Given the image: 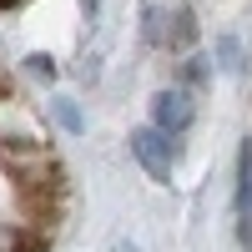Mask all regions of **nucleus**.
<instances>
[{
	"mask_svg": "<svg viewBox=\"0 0 252 252\" xmlns=\"http://www.w3.org/2000/svg\"><path fill=\"white\" fill-rule=\"evenodd\" d=\"M126 146H131V161H136V166H141V172L152 177L157 187H172V182H177L182 136H166V131H157V126L146 121V126H131Z\"/></svg>",
	"mask_w": 252,
	"mask_h": 252,
	"instance_id": "f257e3e1",
	"label": "nucleus"
},
{
	"mask_svg": "<svg viewBox=\"0 0 252 252\" xmlns=\"http://www.w3.org/2000/svg\"><path fill=\"white\" fill-rule=\"evenodd\" d=\"M152 126L157 131H166V136H187L197 126V96L187 91V86H161L157 96H152Z\"/></svg>",
	"mask_w": 252,
	"mask_h": 252,
	"instance_id": "f03ea898",
	"label": "nucleus"
},
{
	"mask_svg": "<svg viewBox=\"0 0 252 252\" xmlns=\"http://www.w3.org/2000/svg\"><path fill=\"white\" fill-rule=\"evenodd\" d=\"M0 146H46V126L20 96H0Z\"/></svg>",
	"mask_w": 252,
	"mask_h": 252,
	"instance_id": "7ed1b4c3",
	"label": "nucleus"
},
{
	"mask_svg": "<svg viewBox=\"0 0 252 252\" xmlns=\"http://www.w3.org/2000/svg\"><path fill=\"white\" fill-rule=\"evenodd\" d=\"M161 51H172V56H192L197 51V15L187 10V5L172 10V20H166V46Z\"/></svg>",
	"mask_w": 252,
	"mask_h": 252,
	"instance_id": "20e7f679",
	"label": "nucleus"
},
{
	"mask_svg": "<svg viewBox=\"0 0 252 252\" xmlns=\"http://www.w3.org/2000/svg\"><path fill=\"white\" fill-rule=\"evenodd\" d=\"M46 116H51V126H61L66 136H81V131H86V111H81L76 96H51V101H46Z\"/></svg>",
	"mask_w": 252,
	"mask_h": 252,
	"instance_id": "39448f33",
	"label": "nucleus"
},
{
	"mask_svg": "<svg viewBox=\"0 0 252 252\" xmlns=\"http://www.w3.org/2000/svg\"><path fill=\"white\" fill-rule=\"evenodd\" d=\"M177 86H187V91H202V86H212V56H202V51H192V56H182L177 61Z\"/></svg>",
	"mask_w": 252,
	"mask_h": 252,
	"instance_id": "423d86ee",
	"label": "nucleus"
},
{
	"mask_svg": "<svg viewBox=\"0 0 252 252\" xmlns=\"http://www.w3.org/2000/svg\"><path fill=\"white\" fill-rule=\"evenodd\" d=\"M166 20H172V10L161 0H146L141 5V46H152V51L166 46Z\"/></svg>",
	"mask_w": 252,
	"mask_h": 252,
	"instance_id": "0eeeda50",
	"label": "nucleus"
},
{
	"mask_svg": "<svg viewBox=\"0 0 252 252\" xmlns=\"http://www.w3.org/2000/svg\"><path fill=\"white\" fill-rule=\"evenodd\" d=\"M212 71L242 76V40H237V35H217V40H212Z\"/></svg>",
	"mask_w": 252,
	"mask_h": 252,
	"instance_id": "6e6552de",
	"label": "nucleus"
},
{
	"mask_svg": "<svg viewBox=\"0 0 252 252\" xmlns=\"http://www.w3.org/2000/svg\"><path fill=\"white\" fill-rule=\"evenodd\" d=\"M26 76H31V81H40V86H51V81L61 76V66H56V56L31 51V56H26Z\"/></svg>",
	"mask_w": 252,
	"mask_h": 252,
	"instance_id": "1a4fd4ad",
	"label": "nucleus"
},
{
	"mask_svg": "<svg viewBox=\"0 0 252 252\" xmlns=\"http://www.w3.org/2000/svg\"><path fill=\"white\" fill-rule=\"evenodd\" d=\"M252 192V136H242V146H237V202Z\"/></svg>",
	"mask_w": 252,
	"mask_h": 252,
	"instance_id": "9d476101",
	"label": "nucleus"
},
{
	"mask_svg": "<svg viewBox=\"0 0 252 252\" xmlns=\"http://www.w3.org/2000/svg\"><path fill=\"white\" fill-rule=\"evenodd\" d=\"M0 252H31L26 232H20L15 222H0Z\"/></svg>",
	"mask_w": 252,
	"mask_h": 252,
	"instance_id": "9b49d317",
	"label": "nucleus"
},
{
	"mask_svg": "<svg viewBox=\"0 0 252 252\" xmlns=\"http://www.w3.org/2000/svg\"><path fill=\"white\" fill-rule=\"evenodd\" d=\"M101 76V56H86V61H81V81H96Z\"/></svg>",
	"mask_w": 252,
	"mask_h": 252,
	"instance_id": "f8f14e48",
	"label": "nucleus"
},
{
	"mask_svg": "<svg viewBox=\"0 0 252 252\" xmlns=\"http://www.w3.org/2000/svg\"><path fill=\"white\" fill-rule=\"evenodd\" d=\"M81 10H86V20H96L101 15V0H81Z\"/></svg>",
	"mask_w": 252,
	"mask_h": 252,
	"instance_id": "ddd939ff",
	"label": "nucleus"
},
{
	"mask_svg": "<svg viewBox=\"0 0 252 252\" xmlns=\"http://www.w3.org/2000/svg\"><path fill=\"white\" fill-rule=\"evenodd\" d=\"M237 212H247V217H252V192H247V197L237 202Z\"/></svg>",
	"mask_w": 252,
	"mask_h": 252,
	"instance_id": "4468645a",
	"label": "nucleus"
}]
</instances>
